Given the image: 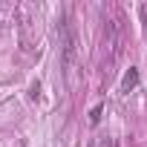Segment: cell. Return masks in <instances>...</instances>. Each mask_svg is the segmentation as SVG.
Masks as SVG:
<instances>
[{"label": "cell", "mask_w": 147, "mask_h": 147, "mask_svg": "<svg viewBox=\"0 0 147 147\" xmlns=\"http://www.w3.org/2000/svg\"><path fill=\"white\" fill-rule=\"evenodd\" d=\"M136 84H138V69H133V66H130V69L124 72V81H121V92H130V90H133Z\"/></svg>", "instance_id": "2"}, {"label": "cell", "mask_w": 147, "mask_h": 147, "mask_svg": "<svg viewBox=\"0 0 147 147\" xmlns=\"http://www.w3.org/2000/svg\"><path fill=\"white\" fill-rule=\"evenodd\" d=\"M90 121H92V124H98V121H101V107H92V113H90Z\"/></svg>", "instance_id": "3"}, {"label": "cell", "mask_w": 147, "mask_h": 147, "mask_svg": "<svg viewBox=\"0 0 147 147\" xmlns=\"http://www.w3.org/2000/svg\"><path fill=\"white\" fill-rule=\"evenodd\" d=\"M58 38H61V66L66 72H72V66H75V61H78V32L69 23V18H61Z\"/></svg>", "instance_id": "1"}]
</instances>
